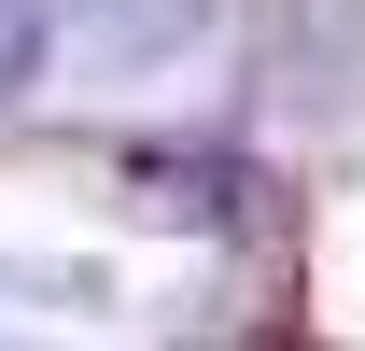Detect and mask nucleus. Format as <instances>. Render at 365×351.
<instances>
[{
  "label": "nucleus",
  "instance_id": "obj_1",
  "mask_svg": "<svg viewBox=\"0 0 365 351\" xmlns=\"http://www.w3.org/2000/svg\"><path fill=\"white\" fill-rule=\"evenodd\" d=\"M43 29L85 56V71H155V56H182L211 29V0H56Z\"/></svg>",
  "mask_w": 365,
  "mask_h": 351
},
{
  "label": "nucleus",
  "instance_id": "obj_2",
  "mask_svg": "<svg viewBox=\"0 0 365 351\" xmlns=\"http://www.w3.org/2000/svg\"><path fill=\"white\" fill-rule=\"evenodd\" d=\"M29 56H43V0H0V98L29 85Z\"/></svg>",
  "mask_w": 365,
  "mask_h": 351
}]
</instances>
